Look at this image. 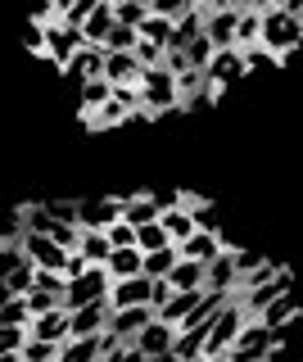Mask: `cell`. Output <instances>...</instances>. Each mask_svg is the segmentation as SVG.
Wrapping results in <instances>:
<instances>
[{
  "mask_svg": "<svg viewBox=\"0 0 303 362\" xmlns=\"http://www.w3.org/2000/svg\"><path fill=\"white\" fill-rule=\"evenodd\" d=\"M258 14H263V28H258V45H263L267 54H276L280 64L290 59V54L303 45V23L290 18L280 5H258Z\"/></svg>",
  "mask_w": 303,
  "mask_h": 362,
  "instance_id": "cell-1",
  "label": "cell"
},
{
  "mask_svg": "<svg viewBox=\"0 0 303 362\" xmlns=\"http://www.w3.org/2000/svg\"><path fill=\"white\" fill-rule=\"evenodd\" d=\"M182 109V95H177V77L167 68H145L141 73V113H172Z\"/></svg>",
  "mask_w": 303,
  "mask_h": 362,
  "instance_id": "cell-2",
  "label": "cell"
},
{
  "mask_svg": "<svg viewBox=\"0 0 303 362\" xmlns=\"http://www.w3.org/2000/svg\"><path fill=\"white\" fill-rule=\"evenodd\" d=\"M244 308H240V299L231 294V303L222 308L218 317H213V326H208V339H204V362H218V358H227V349L235 344V335L244 331Z\"/></svg>",
  "mask_w": 303,
  "mask_h": 362,
  "instance_id": "cell-3",
  "label": "cell"
},
{
  "mask_svg": "<svg viewBox=\"0 0 303 362\" xmlns=\"http://www.w3.org/2000/svg\"><path fill=\"white\" fill-rule=\"evenodd\" d=\"M272 349H280L276 344V335L267 331L263 322H244V331L235 335V344L227 349V362H267V354H272Z\"/></svg>",
  "mask_w": 303,
  "mask_h": 362,
  "instance_id": "cell-4",
  "label": "cell"
},
{
  "mask_svg": "<svg viewBox=\"0 0 303 362\" xmlns=\"http://www.w3.org/2000/svg\"><path fill=\"white\" fill-rule=\"evenodd\" d=\"M105 294H109V272L91 267L82 281H69V286H64V308L77 313V308H86V303H105Z\"/></svg>",
  "mask_w": 303,
  "mask_h": 362,
  "instance_id": "cell-5",
  "label": "cell"
},
{
  "mask_svg": "<svg viewBox=\"0 0 303 362\" xmlns=\"http://www.w3.org/2000/svg\"><path fill=\"white\" fill-rule=\"evenodd\" d=\"M285 294H295V272L280 267V272H276V281H267V286H258V290H244V294H235V299H240L244 317H258V313L267 308V303L285 299Z\"/></svg>",
  "mask_w": 303,
  "mask_h": 362,
  "instance_id": "cell-6",
  "label": "cell"
},
{
  "mask_svg": "<svg viewBox=\"0 0 303 362\" xmlns=\"http://www.w3.org/2000/svg\"><path fill=\"white\" fill-rule=\"evenodd\" d=\"M114 222H122V199H114V195L77 199V226L82 231H109Z\"/></svg>",
  "mask_w": 303,
  "mask_h": 362,
  "instance_id": "cell-7",
  "label": "cell"
},
{
  "mask_svg": "<svg viewBox=\"0 0 303 362\" xmlns=\"http://www.w3.org/2000/svg\"><path fill=\"white\" fill-rule=\"evenodd\" d=\"M235 23H240V9L213 0V9H208V18H204V37H208L213 50H235Z\"/></svg>",
  "mask_w": 303,
  "mask_h": 362,
  "instance_id": "cell-8",
  "label": "cell"
},
{
  "mask_svg": "<svg viewBox=\"0 0 303 362\" xmlns=\"http://www.w3.org/2000/svg\"><path fill=\"white\" fill-rule=\"evenodd\" d=\"M37 28H41V23H37ZM41 37H46V59L59 64V68H69L73 54L86 45L82 32H77V28H64V23H46V28H41Z\"/></svg>",
  "mask_w": 303,
  "mask_h": 362,
  "instance_id": "cell-9",
  "label": "cell"
},
{
  "mask_svg": "<svg viewBox=\"0 0 303 362\" xmlns=\"http://www.w3.org/2000/svg\"><path fill=\"white\" fill-rule=\"evenodd\" d=\"M244 77V54L240 50H213V59L204 68V86L218 95V90H227L231 82H240Z\"/></svg>",
  "mask_w": 303,
  "mask_h": 362,
  "instance_id": "cell-10",
  "label": "cell"
},
{
  "mask_svg": "<svg viewBox=\"0 0 303 362\" xmlns=\"http://www.w3.org/2000/svg\"><path fill=\"white\" fill-rule=\"evenodd\" d=\"M18 245H23V258H28L37 272H64V258H69V254H64V249L54 245L50 235L23 231V235H18Z\"/></svg>",
  "mask_w": 303,
  "mask_h": 362,
  "instance_id": "cell-11",
  "label": "cell"
},
{
  "mask_svg": "<svg viewBox=\"0 0 303 362\" xmlns=\"http://www.w3.org/2000/svg\"><path fill=\"white\" fill-rule=\"evenodd\" d=\"M150 286H154L150 276H127V281H109V294H105L109 313H118V308H150Z\"/></svg>",
  "mask_w": 303,
  "mask_h": 362,
  "instance_id": "cell-12",
  "label": "cell"
},
{
  "mask_svg": "<svg viewBox=\"0 0 303 362\" xmlns=\"http://www.w3.org/2000/svg\"><path fill=\"white\" fill-rule=\"evenodd\" d=\"M227 249H235V245H231L222 231H195L186 245H177V254L190 258V263H204V267H208L213 258H218V254H227Z\"/></svg>",
  "mask_w": 303,
  "mask_h": 362,
  "instance_id": "cell-13",
  "label": "cell"
},
{
  "mask_svg": "<svg viewBox=\"0 0 303 362\" xmlns=\"http://www.w3.org/2000/svg\"><path fill=\"white\" fill-rule=\"evenodd\" d=\"M150 322H154V308H118V313H109L105 335L118 339V344H131L136 331H141V326H150Z\"/></svg>",
  "mask_w": 303,
  "mask_h": 362,
  "instance_id": "cell-14",
  "label": "cell"
},
{
  "mask_svg": "<svg viewBox=\"0 0 303 362\" xmlns=\"http://www.w3.org/2000/svg\"><path fill=\"white\" fill-rule=\"evenodd\" d=\"M172 339H177V326H167V322L154 317L150 326H141V331H136L131 344H136L141 358H159V354H172Z\"/></svg>",
  "mask_w": 303,
  "mask_h": 362,
  "instance_id": "cell-15",
  "label": "cell"
},
{
  "mask_svg": "<svg viewBox=\"0 0 303 362\" xmlns=\"http://www.w3.org/2000/svg\"><path fill=\"white\" fill-rule=\"evenodd\" d=\"M299 317H303V308H299V299H295V294H285V299H276V303H267V308H263V313H258V317H254V322H263V326H267V331H272V335H276V344H280V335H285V326H295V322H299Z\"/></svg>",
  "mask_w": 303,
  "mask_h": 362,
  "instance_id": "cell-16",
  "label": "cell"
},
{
  "mask_svg": "<svg viewBox=\"0 0 303 362\" xmlns=\"http://www.w3.org/2000/svg\"><path fill=\"white\" fill-rule=\"evenodd\" d=\"M118 339H109V335H86V339H64L59 344V362H100L114 349Z\"/></svg>",
  "mask_w": 303,
  "mask_h": 362,
  "instance_id": "cell-17",
  "label": "cell"
},
{
  "mask_svg": "<svg viewBox=\"0 0 303 362\" xmlns=\"http://www.w3.org/2000/svg\"><path fill=\"white\" fill-rule=\"evenodd\" d=\"M28 339H41V344H64L69 339V308H54L41 313L28 322Z\"/></svg>",
  "mask_w": 303,
  "mask_h": 362,
  "instance_id": "cell-18",
  "label": "cell"
},
{
  "mask_svg": "<svg viewBox=\"0 0 303 362\" xmlns=\"http://www.w3.org/2000/svg\"><path fill=\"white\" fill-rule=\"evenodd\" d=\"M105 326H109V303H86V308L69 313V339L105 335Z\"/></svg>",
  "mask_w": 303,
  "mask_h": 362,
  "instance_id": "cell-19",
  "label": "cell"
},
{
  "mask_svg": "<svg viewBox=\"0 0 303 362\" xmlns=\"http://www.w3.org/2000/svg\"><path fill=\"white\" fill-rule=\"evenodd\" d=\"M159 213H163V199L150 195V190H136V195L122 199V222L127 226H150V222H159Z\"/></svg>",
  "mask_w": 303,
  "mask_h": 362,
  "instance_id": "cell-20",
  "label": "cell"
},
{
  "mask_svg": "<svg viewBox=\"0 0 303 362\" xmlns=\"http://www.w3.org/2000/svg\"><path fill=\"white\" fill-rule=\"evenodd\" d=\"M109 32H114V0H100V5L91 9V18L82 23V41L105 50V37H109Z\"/></svg>",
  "mask_w": 303,
  "mask_h": 362,
  "instance_id": "cell-21",
  "label": "cell"
},
{
  "mask_svg": "<svg viewBox=\"0 0 303 362\" xmlns=\"http://www.w3.org/2000/svg\"><path fill=\"white\" fill-rule=\"evenodd\" d=\"M159 226H163V235H167L172 245H186L190 235H195V222H190V213L182 209V204H163Z\"/></svg>",
  "mask_w": 303,
  "mask_h": 362,
  "instance_id": "cell-22",
  "label": "cell"
},
{
  "mask_svg": "<svg viewBox=\"0 0 303 362\" xmlns=\"http://www.w3.org/2000/svg\"><path fill=\"white\" fill-rule=\"evenodd\" d=\"M73 254H82L91 267H105L109 254H114V245H109L105 231H82V226H77V249H73Z\"/></svg>",
  "mask_w": 303,
  "mask_h": 362,
  "instance_id": "cell-23",
  "label": "cell"
},
{
  "mask_svg": "<svg viewBox=\"0 0 303 362\" xmlns=\"http://www.w3.org/2000/svg\"><path fill=\"white\" fill-rule=\"evenodd\" d=\"M105 82L109 86H141V68L131 54H105Z\"/></svg>",
  "mask_w": 303,
  "mask_h": 362,
  "instance_id": "cell-24",
  "label": "cell"
},
{
  "mask_svg": "<svg viewBox=\"0 0 303 362\" xmlns=\"http://www.w3.org/2000/svg\"><path fill=\"white\" fill-rule=\"evenodd\" d=\"M204 290L235 294V263H231V249H227V254H218V258L204 267Z\"/></svg>",
  "mask_w": 303,
  "mask_h": 362,
  "instance_id": "cell-25",
  "label": "cell"
},
{
  "mask_svg": "<svg viewBox=\"0 0 303 362\" xmlns=\"http://www.w3.org/2000/svg\"><path fill=\"white\" fill-rule=\"evenodd\" d=\"M199 294H204V290H172V299H167L154 317H159V322H167V326H182L186 317H190V308L199 303Z\"/></svg>",
  "mask_w": 303,
  "mask_h": 362,
  "instance_id": "cell-26",
  "label": "cell"
},
{
  "mask_svg": "<svg viewBox=\"0 0 303 362\" xmlns=\"http://www.w3.org/2000/svg\"><path fill=\"white\" fill-rule=\"evenodd\" d=\"M69 73L77 77V82H91V77H105V50H100V45H82V50L73 54Z\"/></svg>",
  "mask_w": 303,
  "mask_h": 362,
  "instance_id": "cell-27",
  "label": "cell"
},
{
  "mask_svg": "<svg viewBox=\"0 0 303 362\" xmlns=\"http://www.w3.org/2000/svg\"><path fill=\"white\" fill-rule=\"evenodd\" d=\"M141 249H114L109 254V263H105V272H109V281H127V276H141Z\"/></svg>",
  "mask_w": 303,
  "mask_h": 362,
  "instance_id": "cell-28",
  "label": "cell"
},
{
  "mask_svg": "<svg viewBox=\"0 0 303 362\" xmlns=\"http://www.w3.org/2000/svg\"><path fill=\"white\" fill-rule=\"evenodd\" d=\"M167 286H172V290H204V263L177 258V267L167 272Z\"/></svg>",
  "mask_w": 303,
  "mask_h": 362,
  "instance_id": "cell-29",
  "label": "cell"
},
{
  "mask_svg": "<svg viewBox=\"0 0 303 362\" xmlns=\"http://www.w3.org/2000/svg\"><path fill=\"white\" fill-rule=\"evenodd\" d=\"M177 245H167V249H159V254H145L141 258V276H150V281H167V272L177 267Z\"/></svg>",
  "mask_w": 303,
  "mask_h": 362,
  "instance_id": "cell-30",
  "label": "cell"
},
{
  "mask_svg": "<svg viewBox=\"0 0 303 362\" xmlns=\"http://www.w3.org/2000/svg\"><path fill=\"white\" fill-rule=\"evenodd\" d=\"M145 18H150V5H145V0H114V23H118V28L141 32Z\"/></svg>",
  "mask_w": 303,
  "mask_h": 362,
  "instance_id": "cell-31",
  "label": "cell"
},
{
  "mask_svg": "<svg viewBox=\"0 0 303 362\" xmlns=\"http://www.w3.org/2000/svg\"><path fill=\"white\" fill-rule=\"evenodd\" d=\"M86 122H91L95 132H109V127H122V122H131V113L122 109V105H114V95H109V105L95 109V113H86Z\"/></svg>",
  "mask_w": 303,
  "mask_h": 362,
  "instance_id": "cell-32",
  "label": "cell"
},
{
  "mask_svg": "<svg viewBox=\"0 0 303 362\" xmlns=\"http://www.w3.org/2000/svg\"><path fill=\"white\" fill-rule=\"evenodd\" d=\"M109 95H114V86L105 82V77H91V82H82V113H95L109 105Z\"/></svg>",
  "mask_w": 303,
  "mask_h": 362,
  "instance_id": "cell-33",
  "label": "cell"
},
{
  "mask_svg": "<svg viewBox=\"0 0 303 362\" xmlns=\"http://www.w3.org/2000/svg\"><path fill=\"white\" fill-rule=\"evenodd\" d=\"M141 41H150V45H159V50H167V41H172V23L159 18V14H150L141 23V32H136Z\"/></svg>",
  "mask_w": 303,
  "mask_h": 362,
  "instance_id": "cell-34",
  "label": "cell"
},
{
  "mask_svg": "<svg viewBox=\"0 0 303 362\" xmlns=\"http://www.w3.org/2000/svg\"><path fill=\"white\" fill-rule=\"evenodd\" d=\"M172 240L163 235V226L159 222H150V226H136V249L141 254H159V249H167Z\"/></svg>",
  "mask_w": 303,
  "mask_h": 362,
  "instance_id": "cell-35",
  "label": "cell"
},
{
  "mask_svg": "<svg viewBox=\"0 0 303 362\" xmlns=\"http://www.w3.org/2000/svg\"><path fill=\"white\" fill-rule=\"evenodd\" d=\"M95 5H100V0H73V5H59V23H64V28H77V32H82V23L91 18Z\"/></svg>",
  "mask_w": 303,
  "mask_h": 362,
  "instance_id": "cell-36",
  "label": "cell"
},
{
  "mask_svg": "<svg viewBox=\"0 0 303 362\" xmlns=\"http://www.w3.org/2000/svg\"><path fill=\"white\" fill-rule=\"evenodd\" d=\"M186 64H190V73H204V68H208V59H213V45H208V37H195V41H190L186 45Z\"/></svg>",
  "mask_w": 303,
  "mask_h": 362,
  "instance_id": "cell-37",
  "label": "cell"
},
{
  "mask_svg": "<svg viewBox=\"0 0 303 362\" xmlns=\"http://www.w3.org/2000/svg\"><path fill=\"white\" fill-rule=\"evenodd\" d=\"M32 281H37V267L23 263V267H14V272L5 276V286H9V294H14V299H23V294L32 290Z\"/></svg>",
  "mask_w": 303,
  "mask_h": 362,
  "instance_id": "cell-38",
  "label": "cell"
},
{
  "mask_svg": "<svg viewBox=\"0 0 303 362\" xmlns=\"http://www.w3.org/2000/svg\"><path fill=\"white\" fill-rule=\"evenodd\" d=\"M28 299H9V303H0V326H23L28 331Z\"/></svg>",
  "mask_w": 303,
  "mask_h": 362,
  "instance_id": "cell-39",
  "label": "cell"
},
{
  "mask_svg": "<svg viewBox=\"0 0 303 362\" xmlns=\"http://www.w3.org/2000/svg\"><path fill=\"white\" fill-rule=\"evenodd\" d=\"M28 258H23V245L18 240H0V276H9L14 267H23Z\"/></svg>",
  "mask_w": 303,
  "mask_h": 362,
  "instance_id": "cell-40",
  "label": "cell"
},
{
  "mask_svg": "<svg viewBox=\"0 0 303 362\" xmlns=\"http://www.w3.org/2000/svg\"><path fill=\"white\" fill-rule=\"evenodd\" d=\"M18 358H23V362H59V344H41V339H28Z\"/></svg>",
  "mask_w": 303,
  "mask_h": 362,
  "instance_id": "cell-41",
  "label": "cell"
},
{
  "mask_svg": "<svg viewBox=\"0 0 303 362\" xmlns=\"http://www.w3.org/2000/svg\"><path fill=\"white\" fill-rule=\"evenodd\" d=\"M244 54V73H258V68H280L276 54H267L263 45H249V50H240Z\"/></svg>",
  "mask_w": 303,
  "mask_h": 362,
  "instance_id": "cell-42",
  "label": "cell"
},
{
  "mask_svg": "<svg viewBox=\"0 0 303 362\" xmlns=\"http://www.w3.org/2000/svg\"><path fill=\"white\" fill-rule=\"evenodd\" d=\"M28 331L23 326H0V354H23Z\"/></svg>",
  "mask_w": 303,
  "mask_h": 362,
  "instance_id": "cell-43",
  "label": "cell"
},
{
  "mask_svg": "<svg viewBox=\"0 0 303 362\" xmlns=\"http://www.w3.org/2000/svg\"><path fill=\"white\" fill-rule=\"evenodd\" d=\"M23 299H28V317H41V313H54V308H64V303L54 299V294H41V290H28Z\"/></svg>",
  "mask_w": 303,
  "mask_h": 362,
  "instance_id": "cell-44",
  "label": "cell"
},
{
  "mask_svg": "<svg viewBox=\"0 0 303 362\" xmlns=\"http://www.w3.org/2000/svg\"><path fill=\"white\" fill-rule=\"evenodd\" d=\"M105 235H109V245H114V249H136V226H127V222H114Z\"/></svg>",
  "mask_w": 303,
  "mask_h": 362,
  "instance_id": "cell-45",
  "label": "cell"
},
{
  "mask_svg": "<svg viewBox=\"0 0 303 362\" xmlns=\"http://www.w3.org/2000/svg\"><path fill=\"white\" fill-rule=\"evenodd\" d=\"M32 290H41V294H54V299L64 303V276H59V272H37Z\"/></svg>",
  "mask_w": 303,
  "mask_h": 362,
  "instance_id": "cell-46",
  "label": "cell"
},
{
  "mask_svg": "<svg viewBox=\"0 0 303 362\" xmlns=\"http://www.w3.org/2000/svg\"><path fill=\"white\" fill-rule=\"evenodd\" d=\"M46 213H50V222H73L77 226V199H50Z\"/></svg>",
  "mask_w": 303,
  "mask_h": 362,
  "instance_id": "cell-47",
  "label": "cell"
},
{
  "mask_svg": "<svg viewBox=\"0 0 303 362\" xmlns=\"http://www.w3.org/2000/svg\"><path fill=\"white\" fill-rule=\"evenodd\" d=\"M190 9V0H154L150 5V14H159V18H167V23H177Z\"/></svg>",
  "mask_w": 303,
  "mask_h": 362,
  "instance_id": "cell-48",
  "label": "cell"
},
{
  "mask_svg": "<svg viewBox=\"0 0 303 362\" xmlns=\"http://www.w3.org/2000/svg\"><path fill=\"white\" fill-rule=\"evenodd\" d=\"M114 105H122L131 118H136L141 113V86H114Z\"/></svg>",
  "mask_w": 303,
  "mask_h": 362,
  "instance_id": "cell-49",
  "label": "cell"
},
{
  "mask_svg": "<svg viewBox=\"0 0 303 362\" xmlns=\"http://www.w3.org/2000/svg\"><path fill=\"white\" fill-rule=\"evenodd\" d=\"M86 272H91V263H86L82 254H69V258H64V272H59V276H64V286H69V281H82Z\"/></svg>",
  "mask_w": 303,
  "mask_h": 362,
  "instance_id": "cell-50",
  "label": "cell"
},
{
  "mask_svg": "<svg viewBox=\"0 0 303 362\" xmlns=\"http://www.w3.org/2000/svg\"><path fill=\"white\" fill-rule=\"evenodd\" d=\"M100 362H145V358L136 354V344H114V349H109V354L100 358Z\"/></svg>",
  "mask_w": 303,
  "mask_h": 362,
  "instance_id": "cell-51",
  "label": "cell"
},
{
  "mask_svg": "<svg viewBox=\"0 0 303 362\" xmlns=\"http://www.w3.org/2000/svg\"><path fill=\"white\" fill-rule=\"evenodd\" d=\"M28 50H32V54H46V37H41L37 23H28Z\"/></svg>",
  "mask_w": 303,
  "mask_h": 362,
  "instance_id": "cell-52",
  "label": "cell"
},
{
  "mask_svg": "<svg viewBox=\"0 0 303 362\" xmlns=\"http://www.w3.org/2000/svg\"><path fill=\"white\" fill-rule=\"evenodd\" d=\"M14 294H9V286H5V276H0V303H9Z\"/></svg>",
  "mask_w": 303,
  "mask_h": 362,
  "instance_id": "cell-53",
  "label": "cell"
},
{
  "mask_svg": "<svg viewBox=\"0 0 303 362\" xmlns=\"http://www.w3.org/2000/svg\"><path fill=\"white\" fill-rule=\"evenodd\" d=\"M145 362H177L172 354H159V358H145Z\"/></svg>",
  "mask_w": 303,
  "mask_h": 362,
  "instance_id": "cell-54",
  "label": "cell"
},
{
  "mask_svg": "<svg viewBox=\"0 0 303 362\" xmlns=\"http://www.w3.org/2000/svg\"><path fill=\"white\" fill-rule=\"evenodd\" d=\"M0 362H23V358H18V354H0Z\"/></svg>",
  "mask_w": 303,
  "mask_h": 362,
  "instance_id": "cell-55",
  "label": "cell"
},
{
  "mask_svg": "<svg viewBox=\"0 0 303 362\" xmlns=\"http://www.w3.org/2000/svg\"><path fill=\"white\" fill-rule=\"evenodd\" d=\"M218 362H227V358H218Z\"/></svg>",
  "mask_w": 303,
  "mask_h": 362,
  "instance_id": "cell-56",
  "label": "cell"
}]
</instances>
